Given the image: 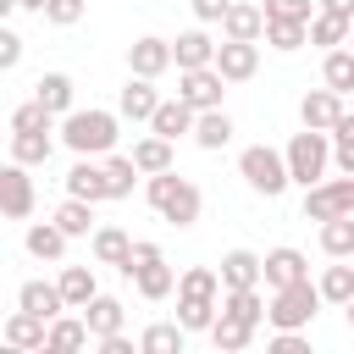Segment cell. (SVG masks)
<instances>
[{
    "mask_svg": "<svg viewBox=\"0 0 354 354\" xmlns=\"http://www.w3.org/2000/svg\"><path fill=\"white\" fill-rule=\"evenodd\" d=\"M321 83L326 88H337V94H354V50H326V61H321Z\"/></svg>",
    "mask_w": 354,
    "mask_h": 354,
    "instance_id": "cell-38",
    "label": "cell"
},
{
    "mask_svg": "<svg viewBox=\"0 0 354 354\" xmlns=\"http://www.w3.org/2000/svg\"><path fill=\"white\" fill-rule=\"evenodd\" d=\"M6 343H11L17 354H33V348H44V343H50V321L17 304V310H11V321H6Z\"/></svg>",
    "mask_w": 354,
    "mask_h": 354,
    "instance_id": "cell-13",
    "label": "cell"
},
{
    "mask_svg": "<svg viewBox=\"0 0 354 354\" xmlns=\"http://www.w3.org/2000/svg\"><path fill=\"white\" fill-rule=\"evenodd\" d=\"M216 315H221V304H216V299H177V321H183L188 332H210V326H216Z\"/></svg>",
    "mask_w": 354,
    "mask_h": 354,
    "instance_id": "cell-41",
    "label": "cell"
},
{
    "mask_svg": "<svg viewBox=\"0 0 354 354\" xmlns=\"http://www.w3.org/2000/svg\"><path fill=\"white\" fill-rule=\"evenodd\" d=\"M50 155H55L50 127H39V133H11V160H22V166H44Z\"/></svg>",
    "mask_w": 354,
    "mask_h": 354,
    "instance_id": "cell-32",
    "label": "cell"
},
{
    "mask_svg": "<svg viewBox=\"0 0 354 354\" xmlns=\"http://www.w3.org/2000/svg\"><path fill=\"white\" fill-rule=\"evenodd\" d=\"M188 6H194V17H199V22H221L232 0H188Z\"/></svg>",
    "mask_w": 354,
    "mask_h": 354,
    "instance_id": "cell-48",
    "label": "cell"
},
{
    "mask_svg": "<svg viewBox=\"0 0 354 354\" xmlns=\"http://www.w3.org/2000/svg\"><path fill=\"white\" fill-rule=\"evenodd\" d=\"M166 66H177V55H171V44H166V39L144 33V39H133V44H127V72H138V77H160Z\"/></svg>",
    "mask_w": 354,
    "mask_h": 354,
    "instance_id": "cell-11",
    "label": "cell"
},
{
    "mask_svg": "<svg viewBox=\"0 0 354 354\" xmlns=\"http://www.w3.org/2000/svg\"><path fill=\"white\" fill-rule=\"evenodd\" d=\"M321 11H337V17H348V22H354V0H321Z\"/></svg>",
    "mask_w": 354,
    "mask_h": 354,
    "instance_id": "cell-50",
    "label": "cell"
},
{
    "mask_svg": "<svg viewBox=\"0 0 354 354\" xmlns=\"http://www.w3.org/2000/svg\"><path fill=\"white\" fill-rule=\"evenodd\" d=\"M216 39L205 33V28H188V33H177V44H171V55H177V72H194V66H216Z\"/></svg>",
    "mask_w": 354,
    "mask_h": 354,
    "instance_id": "cell-17",
    "label": "cell"
},
{
    "mask_svg": "<svg viewBox=\"0 0 354 354\" xmlns=\"http://www.w3.org/2000/svg\"><path fill=\"white\" fill-rule=\"evenodd\" d=\"M238 177H243L254 194L277 199V194L293 183V171H288V149H271V144H249V149L238 155Z\"/></svg>",
    "mask_w": 354,
    "mask_h": 354,
    "instance_id": "cell-3",
    "label": "cell"
},
{
    "mask_svg": "<svg viewBox=\"0 0 354 354\" xmlns=\"http://www.w3.org/2000/svg\"><path fill=\"white\" fill-rule=\"evenodd\" d=\"M354 210V177H321L315 188H304V221H332Z\"/></svg>",
    "mask_w": 354,
    "mask_h": 354,
    "instance_id": "cell-7",
    "label": "cell"
},
{
    "mask_svg": "<svg viewBox=\"0 0 354 354\" xmlns=\"http://www.w3.org/2000/svg\"><path fill=\"white\" fill-rule=\"evenodd\" d=\"M348 260H354V254H348Z\"/></svg>",
    "mask_w": 354,
    "mask_h": 354,
    "instance_id": "cell-53",
    "label": "cell"
},
{
    "mask_svg": "<svg viewBox=\"0 0 354 354\" xmlns=\"http://www.w3.org/2000/svg\"><path fill=\"white\" fill-rule=\"evenodd\" d=\"M304 39H310V22H293V17H266V44H271V50L293 55Z\"/></svg>",
    "mask_w": 354,
    "mask_h": 354,
    "instance_id": "cell-35",
    "label": "cell"
},
{
    "mask_svg": "<svg viewBox=\"0 0 354 354\" xmlns=\"http://www.w3.org/2000/svg\"><path fill=\"white\" fill-rule=\"evenodd\" d=\"M348 39H354V22H348V17H337V11H315V17H310V44L337 50V44H348Z\"/></svg>",
    "mask_w": 354,
    "mask_h": 354,
    "instance_id": "cell-26",
    "label": "cell"
},
{
    "mask_svg": "<svg viewBox=\"0 0 354 354\" xmlns=\"http://www.w3.org/2000/svg\"><path fill=\"white\" fill-rule=\"evenodd\" d=\"M299 122L332 133V127L343 122V94H337V88H310V94L299 100Z\"/></svg>",
    "mask_w": 354,
    "mask_h": 354,
    "instance_id": "cell-12",
    "label": "cell"
},
{
    "mask_svg": "<svg viewBox=\"0 0 354 354\" xmlns=\"http://www.w3.org/2000/svg\"><path fill=\"white\" fill-rule=\"evenodd\" d=\"M17 304L33 310V315H44V321H55L66 310V293H61V282H22L17 288Z\"/></svg>",
    "mask_w": 354,
    "mask_h": 354,
    "instance_id": "cell-22",
    "label": "cell"
},
{
    "mask_svg": "<svg viewBox=\"0 0 354 354\" xmlns=\"http://www.w3.org/2000/svg\"><path fill=\"white\" fill-rule=\"evenodd\" d=\"M144 199H149L171 227H194L199 210H205V194H199L188 177H177V166H171V171H155V177L144 183Z\"/></svg>",
    "mask_w": 354,
    "mask_h": 354,
    "instance_id": "cell-1",
    "label": "cell"
},
{
    "mask_svg": "<svg viewBox=\"0 0 354 354\" xmlns=\"http://www.w3.org/2000/svg\"><path fill=\"white\" fill-rule=\"evenodd\" d=\"M183 343H188V326H183V321H155V326H144V337H138L144 354H183Z\"/></svg>",
    "mask_w": 354,
    "mask_h": 354,
    "instance_id": "cell-31",
    "label": "cell"
},
{
    "mask_svg": "<svg viewBox=\"0 0 354 354\" xmlns=\"http://www.w3.org/2000/svg\"><path fill=\"white\" fill-rule=\"evenodd\" d=\"M50 122H55V111H50L44 100H28V105L11 111V133H39V127H50Z\"/></svg>",
    "mask_w": 354,
    "mask_h": 354,
    "instance_id": "cell-42",
    "label": "cell"
},
{
    "mask_svg": "<svg viewBox=\"0 0 354 354\" xmlns=\"http://www.w3.org/2000/svg\"><path fill=\"white\" fill-rule=\"evenodd\" d=\"M321 249H326L332 260H348V254H354V210L321 221Z\"/></svg>",
    "mask_w": 354,
    "mask_h": 354,
    "instance_id": "cell-39",
    "label": "cell"
},
{
    "mask_svg": "<svg viewBox=\"0 0 354 354\" xmlns=\"http://www.w3.org/2000/svg\"><path fill=\"white\" fill-rule=\"evenodd\" d=\"M83 11H88V0H50V6H44V17H50L55 28H72V22H83Z\"/></svg>",
    "mask_w": 354,
    "mask_h": 354,
    "instance_id": "cell-45",
    "label": "cell"
},
{
    "mask_svg": "<svg viewBox=\"0 0 354 354\" xmlns=\"http://www.w3.org/2000/svg\"><path fill=\"white\" fill-rule=\"evenodd\" d=\"M266 17H293V22H310V0H266Z\"/></svg>",
    "mask_w": 354,
    "mask_h": 354,
    "instance_id": "cell-46",
    "label": "cell"
},
{
    "mask_svg": "<svg viewBox=\"0 0 354 354\" xmlns=\"http://www.w3.org/2000/svg\"><path fill=\"white\" fill-rule=\"evenodd\" d=\"M221 39H266V6L232 0L227 17H221Z\"/></svg>",
    "mask_w": 354,
    "mask_h": 354,
    "instance_id": "cell-19",
    "label": "cell"
},
{
    "mask_svg": "<svg viewBox=\"0 0 354 354\" xmlns=\"http://www.w3.org/2000/svg\"><path fill=\"white\" fill-rule=\"evenodd\" d=\"M332 160H337V171L354 177V116H348V111H343V122L332 127Z\"/></svg>",
    "mask_w": 354,
    "mask_h": 354,
    "instance_id": "cell-44",
    "label": "cell"
},
{
    "mask_svg": "<svg viewBox=\"0 0 354 354\" xmlns=\"http://www.w3.org/2000/svg\"><path fill=\"white\" fill-rule=\"evenodd\" d=\"M321 299H326V304H348V299H354V260L321 271Z\"/></svg>",
    "mask_w": 354,
    "mask_h": 354,
    "instance_id": "cell-40",
    "label": "cell"
},
{
    "mask_svg": "<svg viewBox=\"0 0 354 354\" xmlns=\"http://www.w3.org/2000/svg\"><path fill=\"white\" fill-rule=\"evenodd\" d=\"M127 277L138 282V293H144L149 304H160V299H171V293H177V277H171V266H166L160 243H133V266H127Z\"/></svg>",
    "mask_w": 354,
    "mask_h": 354,
    "instance_id": "cell-6",
    "label": "cell"
},
{
    "mask_svg": "<svg viewBox=\"0 0 354 354\" xmlns=\"http://www.w3.org/2000/svg\"><path fill=\"white\" fill-rule=\"evenodd\" d=\"M194 122H199V111L177 94V100H160V111L149 116V133H160V138H171V144H177L183 133H194Z\"/></svg>",
    "mask_w": 354,
    "mask_h": 354,
    "instance_id": "cell-18",
    "label": "cell"
},
{
    "mask_svg": "<svg viewBox=\"0 0 354 354\" xmlns=\"http://www.w3.org/2000/svg\"><path fill=\"white\" fill-rule=\"evenodd\" d=\"M326 299H321V282H288V288H271V304H266V321L271 326H310L315 321V310H321Z\"/></svg>",
    "mask_w": 354,
    "mask_h": 354,
    "instance_id": "cell-4",
    "label": "cell"
},
{
    "mask_svg": "<svg viewBox=\"0 0 354 354\" xmlns=\"http://www.w3.org/2000/svg\"><path fill=\"white\" fill-rule=\"evenodd\" d=\"M194 144H199V149H227V144H232V116H227L221 105H216V111H199Z\"/></svg>",
    "mask_w": 354,
    "mask_h": 354,
    "instance_id": "cell-27",
    "label": "cell"
},
{
    "mask_svg": "<svg viewBox=\"0 0 354 354\" xmlns=\"http://www.w3.org/2000/svg\"><path fill=\"white\" fill-rule=\"evenodd\" d=\"M100 354H133V337L127 332H111V337H100Z\"/></svg>",
    "mask_w": 354,
    "mask_h": 354,
    "instance_id": "cell-49",
    "label": "cell"
},
{
    "mask_svg": "<svg viewBox=\"0 0 354 354\" xmlns=\"http://www.w3.org/2000/svg\"><path fill=\"white\" fill-rule=\"evenodd\" d=\"M94 260H100V266H116V271L127 277V266H133V238H127L122 227H94Z\"/></svg>",
    "mask_w": 354,
    "mask_h": 354,
    "instance_id": "cell-20",
    "label": "cell"
},
{
    "mask_svg": "<svg viewBox=\"0 0 354 354\" xmlns=\"http://www.w3.org/2000/svg\"><path fill=\"white\" fill-rule=\"evenodd\" d=\"M22 243H28L33 260H61V254H66V227H61V221H33Z\"/></svg>",
    "mask_w": 354,
    "mask_h": 354,
    "instance_id": "cell-25",
    "label": "cell"
},
{
    "mask_svg": "<svg viewBox=\"0 0 354 354\" xmlns=\"http://www.w3.org/2000/svg\"><path fill=\"white\" fill-rule=\"evenodd\" d=\"M177 94H183L194 111H216L221 94H227V77H221V66H194V72L177 77Z\"/></svg>",
    "mask_w": 354,
    "mask_h": 354,
    "instance_id": "cell-8",
    "label": "cell"
},
{
    "mask_svg": "<svg viewBox=\"0 0 354 354\" xmlns=\"http://www.w3.org/2000/svg\"><path fill=\"white\" fill-rule=\"evenodd\" d=\"M17 61H22V39H17L11 28H0V72H11Z\"/></svg>",
    "mask_w": 354,
    "mask_h": 354,
    "instance_id": "cell-47",
    "label": "cell"
},
{
    "mask_svg": "<svg viewBox=\"0 0 354 354\" xmlns=\"http://www.w3.org/2000/svg\"><path fill=\"white\" fill-rule=\"evenodd\" d=\"M66 194H77V199H111V171L105 166H94V155H77V166L66 171Z\"/></svg>",
    "mask_w": 354,
    "mask_h": 354,
    "instance_id": "cell-15",
    "label": "cell"
},
{
    "mask_svg": "<svg viewBox=\"0 0 354 354\" xmlns=\"http://www.w3.org/2000/svg\"><path fill=\"white\" fill-rule=\"evenodd\" d=\"M116 122H122V111H66L61 116V144L72 155H111L116 149Z\"/></svg>",
    "mask_w": 354,
    "mask_h": 354,
    "instance_id": "cell-2",
    "label": "cell"
},
{
    "mask_svg": "<svg viewBox=\"0 0 354 354\" xmlns=\"http://www.w3.org/2000/svg\"><path fill=\"white\" fill-rule=\"evenodd\" d=\"M17 6H22V11H44L50 0H17Z\"/></svg>",
    "mask_w": 354,
    "mask_h": 354,
    "instance_id": "cell-51",
    "label": "cell"
},
{
    "mask_svg": "<svg viewBox=\"0 0 354 354\" xmlns=\"http://www.w3.org/2000/svg\"><path fill=\"white\" fill-rule=\"evenodd\" d=\"M266 304H271V299H266L260 288H227V293H221V310L238 315V321H249V326L266 321Z\"/></svg>",
    "mask_w": 354,
    "mask_h": 354,
    "instance_id": "cell-29",
    "label": "cell"
},
{
    "mask_svg": "<svg viewBox=\"0 0 354 354\" xmlns=\"http://www.w3.org/2000/svg\"><path fill=\"white\" fill-rule=\"evenodd\" d=\"M221 282H227V288H260V282H266V254H254V249H227V254H221Z\"/></svg>",
    "mask_w": 354,
    "mask_h": 354,
    "instance_id": "cell-16",
    "label": "cell"
},
{
    "mask_svg": "<svg viewBox=\"0 0 354 354\" xmlns=\"http://www.w3.org/2000/svg\"><path fill=\"white\" fill-rule=\"evenodd\" d=\"M0 210H6L11 221H28V216H33V177H28L22 160H11V166L0 171Z\"/></svg>",
    "mask_w": 354,
    "mask_h": 354,
    "instance_id": "cell-10",
    "label": "cell"
},
{
    "mask_svg": "<svg viewBox=\"0 0 354 354\" xmlns=\"http://www.w3.org/2000/svg\"><path fill=\"white\" fill-rule=\"evenodd\" d=\"M55 282H61V293H66V310H83V304L100 293V282H94V266H66Z\"/></svg>",
    "mask_w": 354,
    "mask_h": 354,
    "instance_id": "cell-33",
    "label": "cell"
},
{
    "mask_svg": "<svg viewBox=\"0 0 354 354\" xmlns=\"http://www.w3.org/2000/svg\"><path fill=\"white\" fill-rule=\"evenodd\" d=\"M116 111L127 116V122H149L155 111H160V94H155V77H127V88L116 94Z\"/></svg>",
    "mask_w": 354,
    "mask_h": 354,
    "instance_id": "cell-14",
    "label": "cell"
},
{
    "mask_svg": "<svg viewBox=\"0 0 354 354\" xmlns=\"http://www.w3.org/2000/svg\"><path fill=\"white\" fill-rule=\"evenodd\" d=\"M221 271L216 266H194V271H183L177 277V299H221Z\"/></svg>",
    "mask_w": 354,
    "mask_h": 354,
    "instance_id": "cell-34",
    "label": "cell"
},
{
    "mask_svg": "<svg viewBox=\"0 0 354 354\" xmlns=\"http://www.w3.org/2000/svg\"><path fill=\"white\" fill-rule=\"evenodd\" d=\"M216 66H221L227 83H249V77L260 72V39H221Z\"/></svg>",
    "mask_w": 354,
    "mask_h": 354,
    "instance_id": "cell-9",
    "label": "cell"
},
{
    "mask_svg": "<svg viewBox=\"0 0 354 354\" xmlns=\"http://www.w3.org/2000/svg\"><path fill=\"white\" fill-rule=\"evenodd\" d=\"M304 277H310V260H304L299 249L282 243V249L266 254V288H288V282H304Z\"/></svg>",
    "mask_w": 354,
    "mask_h": 354,
    "instance_id": "cell-21",
    "label": "cell"
},
{
    "mask_svg": "<svg viewBox=\"0 0 354 354\" xmlns=\"http://www.w3.org/2000/svg\"><path fill=\"white\" fill-rule=\"evenodd\" d=\"M55 221L66 227V238H94V199L66 194V199L55 205Z\"/></svg>",
    "mask_w": 354,
    "mask_h": 354,
    "instance_id": "cell-28",
    "label": "cell"
},
{
    "mask_svg": "<svg viewBox=\"0 0 354 354\" xmlns=\"http://www.w3.org/2000/svg\"><path fill=\"white\" fill-rule=\"evenodd\" d=\"M72 94H77V88H72V77H66V72H44V77L33 83V100H44L55 116H66V111H72Z\"/></svg>",
    "mask_w": 354,
    "mask_h": 354,
    "instance_id": "cell-36",
    "label": "cell"
},
{
    "mask_svg": "<svg viewBox=\"0 0 354 354\" xmlns=\"http://www.w3.org/2000/svg\"><path fill=\"white\" fill-rule=\"evenodd\" d=\"M105 171H111V199H127L133 177H138V160L133 155H105Z\"/></svg>",
    "mask_w": 354,
    "mask_h": 354,
    "instance_id": "cell-43",
    "label": "cell"
},
{
    "mask_svg": "<svg viewBox=\"0 0 354 354\" xmlns=\"http://www.w3.org/2000/svg\"><path fill=\"white\" fill-rule=\"evenodd\" d=\"M133 160H138V171H144V177H155V171H171V138H160V133L138 138V144H133Z\"/></svg>",
    "mask_w": 354,
    "mask_h": 354,
    "instance_id": "cell-37",
    "label": "cell"
},
{
    "mask_svg": "<svg viewBox=\"0 0 354 354\" xmlns=\"http://www.w3.org/2000/svg\"><path fill=\"white\" fill-rule=\"evenodd\" d=\"M83 321H88V332H94V343H100V337H111V332H122V321H127V310H122V299H111V293H94V299L83 304Z\"/></svg>",
    "mask_w": 354,
    "mask_h": 354,
    "instance_id": "cell-23",
    "label": "cell"
},
{
    "mask_svg": "<svg viewBox=\"0 0 354 354\" xmlns=\"http://www.w3.org/2000/svg\"><path fill=\"white\" fill-rule=\"evenodd\" d=\"M326 166H332V133L304 127V133H293V138H288V171H293V183L315 188V183L326 177Z\"/></svg>",
    "mask_w": 354,
    "mask_h": 354,
    "instance_id": "cell-5",
    "label": "cell"
},
{
    "mask_svg": "<svg viewBox=\"0 0 354 354\" xmlns=\"http://www.w3.org/2000/svg\"><path fill=\"white\" fill-rule=\"evenodd\" d=\"M88 321H83V310L77 315H55L50 321V343H44V354H72V348H88Z\"/></svg>",
    "mask_w": 354,
    "mask_h": 354,
    "instance_id": "cell-24",
    "label": "cell"
},
{
    "mask_svg": "<svg viewBox=\"0 0 354 354\" xmlns=\"http://www.w3.org/2000/svg\"><path fill=\"white\" fill-rule=\"evenodd\" d=\"M343 315H348V332H354V299H348V304H343Z\"/></svg>",
    "mask_w": 354,
    "mask_h": 354,
    "instance_id": "cell-52",
    "label": "cell"
},
{
    "mask_svg": "<svg viewBox=\"0 0 354 354\" xmlns=\"http://www.w3.org/2000/svg\"><path fill=\"white\" fill-rule=\"evenodd\" d=\"M210 343H216V348H221V354H243V348H249V343H254V326H249V321H238V315H227V310H221V315H216V326H210Z\"/></svg>",
    "mask_w": 354,
    "mask_h": 354,
    "instance_id": "cell-30",
    "label": "cell"
}]
</instances>
